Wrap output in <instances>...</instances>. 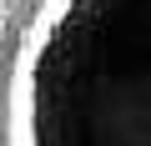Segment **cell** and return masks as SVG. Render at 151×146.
Masks as SVG:
<instances>
[{"instance_id":"cell-1","label":"cell","mask_w":151,"mask_h":146,"mask_svg":"<svg viewBox=\"0 0 151 146\" xmlns=\"http://www.w3.org/2000/svg\"><path fill=\"white\" fill-rule=\"evenodd\" d=\"M10 146H151V0H40L5 106Z\"/></svg>"}]
</instances>
